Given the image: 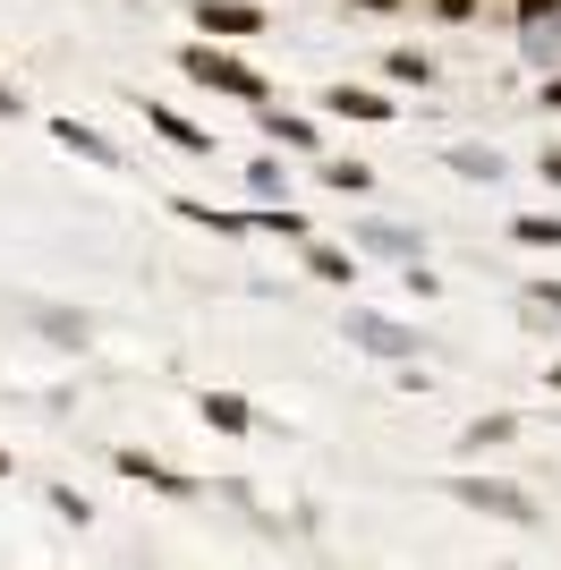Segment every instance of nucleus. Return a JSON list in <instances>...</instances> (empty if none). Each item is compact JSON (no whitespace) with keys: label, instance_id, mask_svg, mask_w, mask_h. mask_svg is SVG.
I'll use <instances>...</instances> for the list:
<instances>
[{"label":"nucleus","instance_id":"obj_1","mask_svg":"<svg viewBox=\"0 0 561 570\" xmlns=\"http://www.w3.org/2000/svg\"><path fill=\"white\" fill-rule=\"evenodd\" d=\"M179 69L196 77V86H213V95H238V102H264V95H273V86H264V69L230 60L222 43H179Z\"/></svg>","mask_w":561,"mask_h":570},{"label":"nucleus","instance_id":"obj_2","mask_svg":"<svg viewBox=\"0 0 561 570\" xmlns=\"http://www.w3.org/2000/svg\"><path fill=\"white\" fill-rule=\"evenodd\" d=\"M443 494L460 502V511H485V520L537 528V494H528V485H502V476H443Z\"/></svg>","mask_w":561,"mask_h":570},{"label":"nucleus","instance_id":"obj_3","mask_svg":"<svg viewBox=\"0 0 561 570\" xmlns=\"http://www.w3.org/2000/svg\"><path fill=\"white\" fill-rule=\"evenodd\" d=\"M341 333L357 341V350H374V357H392V366H409V357H417V333H409V324H392V315H341Z\"/></svg>","mask_w":561,"mask_h":570},{"label":"nucleus","instance_id":"obj_4","mask_svg":"<svg viewBox=\"0 0 561 570\" xmlns=\"http://www.w3.org/2000/svg\"><path fill=\"white\" fill-rule=\"evenodd\" d=\"M350 238H366V256H383V264H417V247H425V238L400 230V222H357Z\"/></svg>","mask_w":561,"mask_h":570},{"label":"nucleus","instance_id":"obj_5","mask_svg":"<svg viewBox=\"0 0 561 570\" xmlns=\"http://www.w3.org/2000/svg\"><path fill=\"white\" fill-rule=\"evenodd\" d=\"M196 18H205V35H264V9H247V0H196Z\"/></svg>","mask_w":561,"mask_h":570},{"label":"nucleus","instance_id":"obj_6","mask_svg":"<svg viewBox=\"0 0 561 570\" xmlns=\"http://www.w3.org/2000/svg\"><path fill=\"white\" fill-rule=\"evenodd\" d=\"M324 111H341V119H400V102H383L374 86H332Z\"/></svg>","mask_w":561,"mask_h":570},{"label":"nucleus","instance_id":"obj_7","mask_svg":"<svg viewBox=\"0 0 561 570\" xmlns=\"http://www.w3.org/2000/svg\"><path fill=\"white\" fill-rule=\"evenodd\" d=\"M145 128H163V137L179 145V154H213V137H205V128H196V119H179V111H170V102H145Z\"/></svg>","mask_w":561,"mask_h":570},{"label":"nucleus","instance_id":"obj_8","mask_svg":"<svg viewBox=\"0 0 561 570\" xmlns=\"http://www.w3.org/2000/svg\"><path fill=\"white\" fill-rule=\"evenodd\" d=\"M256 128L273 145H289V154H306V145H315V119H298V111H273V102H256Z\"/></svg>","mask_w":561,"mask_h":570},{"label":"nucleus","instance_id":"obj_9","mask_svg":"<svg viewBox=\"0 0 561 570\" xmlns=\"http://www.w3.org/2000/svg\"><path fill=\"white\" fill-rule=\"evenodd\" d=\"M111 469H119V476H137V485H163V494H196V485H187V476H170L163 460H145V452H128V443H119V452H111Z\"/></svg>","mask_w":561,"mask_h":570},{"label":"nucleus","instance_id":"obj_10","mask_svg":"<svg viewBox=\"0 0 561 570\" xmlns=\"http://www.w3.org/2000/svg\"><path fill=\"white\" fill-rule=\"evenodd\" d=\"M51 137L69 145V154H86V163H102V170H111V163H119V154H111V145H102V137H94L86 119H51Z\"/></svg>","mask_w":561,"mask_h":570},{"label":"nucleus","instance_id":"obj_11","mask_svg":"<svg viewBox=\"0 0 561 570\" xmlns=\"http://www.w3.org/2000/svg\"><path fill=\"white\" fill-rule=\"evenodd\" d=\"M205 426H222V434H247V426H256V409L238 401V392H205Z\"/></svg>","mask_w":561,"mask_h":570},{"label":"nucleus","instance_id":"obj_12","mask_svg":"<svg viewBox=\"0 0 561 570\" xmlns=\"http://www.w3.org/2000/svg\"><path fill=\"white\" fill-rule=\"evenodd\" d=\"M306 273H315V282H350L357 256H341V247H324V238H306Z\"/></svg>","mask_w":561,"mask_h":570},{"label":"nucleus","instance_id":"obj_13","mask_svg":"<svg viewBox=\"0 0 561 570\" xmlns=\"http://www.w3.org/2000/svg\"><path fill=\"white\" fill-rule=\"evenodd\" d=\"M451 170L460 179H502V154L493 145H451Z\"/></svg>","mask_w":561,"mask_h":570},{"label":"nucleus","instance_id":"obj_14","mask_svg":"<svg viewBox=\"0 0 561 570\" xmlns=\"http://www.w3.org/2000/svg\"><path fill=\"white\" fill-rule=\"evenodd\" d=\"M519 247H561V214H511Z\"/></svg>","mask_w":561,"mask_h":570},{"label":"nucleus","instance_id":"obj_15","mask_svg":"<svg viewBox=\"0 0 561 570\" xmlns=\"http://www.w3.org/2000/svg\"><path fill=\"white\" fill-rule=\"evenodd\" d=\"M383 69H392L400 86H425V77H434V60H425L417 43H392V51H383Z\"/></svg>","mask_w":561,"mask_h":570},{"label":"nucleus","instance_id":"obj_16","mask_svg":"<svg viewBox=\"0 0 561 570\" xmlns=\"http://www.w3.org/2000/svg\"><path fill=\"white\" fill-rule=\"evenodd\" d=\"M315 179H324L332 196H366V188H374V170H366V163H324Z\"/></svg>","mask_w":561,"mask_h":570},{"label":"nucleus","instance_id":"obj_17","mask_svg":"<svg viewBox=\"0 0 561 570\" xmlns=\"http://www.w3.org/2000/svg\"><path fill=\"white\" fill-rule=\"evenodd\" d=\"M511 434H519V417H476L460 443H468V452H493V443H511Z\"/></svg>","mask_w":561,"mask_h":570},{"label":"nucleus","instance_id":"obj_18","mask_svg":"<svg viewBox=\"0 0 561 570\" xmlns=\"http://www.w3.org/2000/svg\"><path fill=\"white\" fill-rule=\"evenodd\" d=\"M247 188H256V196H264V205H280V188H289V170H280V163H273V154H264V163H256V170H247Z\"/></svg>","mask_w":561,"mask_h":570},{"label":"nucleus","instance_id":"obj_19","mask_svg":"<svg viewBox=\"0 0 561 570\" xmlns=\"http://www.w3.org/2000/svg\"><path fill=\"white\" fill-rule=\"evenodd\" d=\"M51 511H60V520H69V528H86V520H94V502L77 494V485H51Z\"/></svg>","mask_w":561,"mask_h":570},{"label":"nucleus","instance_id":"obj_20","mask_svg":"<svg viewBox=\"0 0 561 570\" xmlns=\"http://www.w3.org/2000/svg\"><path fill=\"white\" fill-rule=\"evenodd\" d=\"M544 18H561V0H519V26H544Z\"/></svg>","mask_w":561,"mask_h":570},{"label":"nucleus","instance_id":"obj_21","mask_svg":"<svg viewBox=\"0 0 561 570\" xmlns=\"http://www.w3.org/2000/svg\"><path fill=\"white\" fill-rule=\"evenodd\" d=\"M434 18H451V26H460V18H476V0H434Z\"/></svg>","mask_w":561,"mask_h":570},{"label":"nucleus","instance_id":"obj_22","mask_svg":"<svg viewBox=\"0 0 561 570\" xmlns=\"http://www.w3.org/2000/svg\"><path fill=\"white\" fill-rule=\"evenodd\" d=\"M528 307H553V315H561V282H544V289H528Z\"/></svg>","mask_w":561,"mask_h":570},{"label":"nucleus","instance_id":"obj_23","mask_svg":"<svg viewBox=\"0 0 561 570\" xmlns=\"http://www.w3.org/2000/svg\"><path fill=\"white\" fill-rule=\"evenodd\" d=\"M537 170H544V179L561 188V145H544V163H537Z\"/></svg>","mask_w":561,"mask_h":570},{"label":"nucleus","instance_id":"obj_24","mask_svg":"<svg viewBox=\"0 0 561 570\" xmlns=\"http://www.w3.org/2000/svg\"><path fill=\"white\" fill-rule=\"evenodd\" d=\"M544 111H561V77H544Z\"/></svg>","mask_w":561,"mask_h":570},{"label":"nucleus","instance_id":"obj_25","mask_svg":"<svg viewBox=\"0 0 561 570\" xmlns=\"http://www.w3.org/2000/svg\"><path fill=\"white\" fill-rule=\"evenodd\" d=\"M0 119H18V95H9V86H0Z\"/></svg>","mask_w":561,"mask_h":570},{"label":"nucleus","instance_id":"obj_26","mask_svg":"<svg viewBox=\"0 0 561 570\" xmlns=\"http://www.w3.org/2000/svg\"><path fill=\"white\" fill-rule=\"evenodd\" d=\"M350 9H400V0H350Z\"/></svg>","mask_w":561,"mask_h":570},{"label":"nucleus","instance_id":"obj_27","mask_svg":"<svg viewBox=\"0 0 561 570\" xmlns=\"http://www.w3.org/2000/svg\"><path fill=\"white\" fill-rule=\"evenodd\" d=\"M544 383H553V392H561V357H553V375H544Z\"/></svg>","mask_w":561,"mask_h":570},{"label":"nucleus","instance_id":"obj_28","mask_svg":"<svg viewBox=\"0 0 561 570\" xmlns=\"http://www.w3.org/2000/svg\"><path fill=\"white\" fill-rule=\"evenodd\" d=\"M0 476H9V452H0Z\"/></svg>","mask_w":561,"mask_h":570}]
</instances>
